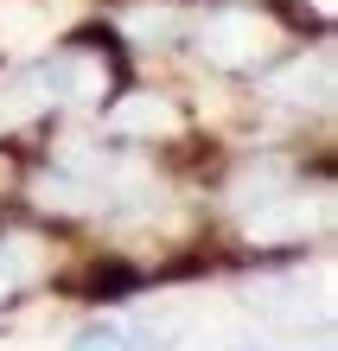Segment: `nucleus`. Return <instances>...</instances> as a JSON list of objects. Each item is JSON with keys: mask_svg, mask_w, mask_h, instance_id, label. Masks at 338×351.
I'll return each instance as SVG.
<instances>
[{"mask_svg": "<svg viewBox=\"0 0 338 351\" xmlns=\"http://www.w3.org/2000/svg\"><path fill=\"white\" fill-rule=\"evenodd\" d=\"M198 45H204V58H217V64H256V58H268L281 45V32H274V19H262V13H217V19H204Z\"/></svg>", "mask_w": 338, "mask_h": 351, "instance_id": "obj_1", "label": "nucleus"}, {"mask_svg": "<svg viewBox=\"0 0 338 351\" xmlns=\"http://www.w3.org/2000/svg\"><path fill=\"white\" fill-rule=\"evenodd\" d=\"M319 223H326V192H274V198H256L243 230L256 243H293V237L319 230Z\"/></svg>", "mask_w": 338, "mask_h": 351, "instance_id": "obj_2", "label": "nucleus"}, {"mask_svg": "<svg viewBox=\"0 0 338 351\" xmlns=\"http://www.w3.org/2000/svg\"><path fill=\"white\" fill-rule=\"evenodd\" d=\"M51 32V13L38 0H0V51H38Z\"/></svg>", "mask_w": 338, "mask_h": 351, "instance_id": "obj_3", "label": "nucleus"}, {"mask_svg": "<svg viewBox=\"0 0 338 351\" xmlns=\"http://www.w3.org/2000/svg\"><path fill=\"white\" fill-rule=\"evenodd\" d=\"M51 102V71H19L0 77V128H19L26 115H38Z\"/></svg>", "mask_w": 338, "mask_h": 351, "instance_id": "obj_4", "label": "nucleus"}, {"mask_svg": "<svg viewBox=\"0 0 338 351\" xmlns=\"http://www.w3.org/2000/svg\"><path fill=\"white\" fill-rule=\"evenodd\" d=\"M109 128L115 134H173L179 115H173V102H160V96H121L109 109Z\"/></svg>", "mask_w": 338, "mask_h": 351, "instance_id": "obj_5", "label": "nucleus"}, {"mask_svg": "<svg viewBox=\"0 0 338 351\" xmlns=\"http://www.w3.org/2000/svg\"><path fill=\"white\" fill-rule=\"evenodd\" d=\"M268 96H281V102H313V109H319V102L332 96V64L326 58H300V64H287L281 77H268Z\"/></svg>", "mask_w": 338, "mask_h": 351, "instance_id": "obj_6", "label": "nucleus"}, {"mask_svg": "<svg viewBox=\"0 0 338 351\" xmlns=\"http://www.w3.org/2000/svg\"><path fill=\"white\" fill-rule=\"evenodd\" d=\"M64 351H141V339L128 319H83L64 339Z\"/></svg>", "mask_w": 338, "mask_h": 351, "instance_id": "obj_7", "label": "nucleus"}, {"mask_svg": "<svg viewBox=\"0 0 338 351\" xmlns=\"http://www.w3.org/2000/svg\"><path fill=\"white\" fill-rule=\"evenodd\" d=\"M0 262H7L13 281H26V275H38V243H32V237H13L7 250H0Z\"/></svg>", "mask_w": 338, "mask_h": 351, "instance_id": "obj_8", "label": "nucleus"}, {"mask_svg": "<svg viewBox=\"0 0 338 351\" xmlns=\"http://www.w3.org/2000/svg\"><path fill=\"white\" fill-rule=\"evenodd\" d=\"M128 32L134 38H160V32H173V13H128Z\"/></svg>", "mask_w": 338, "mask_h": 351, "instance_id": "obj_9", "label": "nucleus"}, {"mask_svg": "<svg viewBox=\"0 0 338 351\" xmlns=\"http://www.w3.org/2000/svg\"><path fill=\"white\" fill-rule=\"evenodd\" d=\"M217 351H274V345H262V339H230V345H217Z\"/></svg>", "mask_w": 338, "mask_h": 351, "instance_id": "obj_10", "label": "nucleus"}, {"mask_svg": "<svg viewBox=\"0 0 338 351\" xmlns=\"http://www.w3.org/2000/svg\"><path fill=\"white\" fill-rule=\"evenodd\" d=\"M7 287H13V275H7V262H0V294H7Z\"/></svg>", "mask_w": 338, "mask_h": 351, "instance_id": "obj_11", "label": "nucleus"}, {"mask_svg": "<svg viewBox=\"0 0 338 351\" xmlns=\"http://www.w3.org/2000/svg\"><path fill=\"white\" fill-rule=\"evenodd\" d=\"M313 7H319V13H332V7H338V0H313Z\"/></svg>", "mask_w": 338, "mask_h": 351, "instance_id": "obj_12", "label": "nucleus"}]
</instances>
